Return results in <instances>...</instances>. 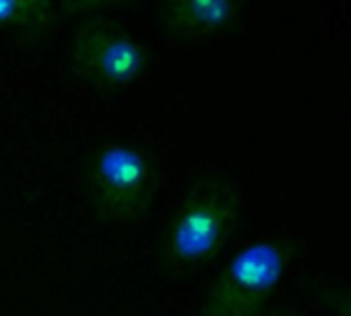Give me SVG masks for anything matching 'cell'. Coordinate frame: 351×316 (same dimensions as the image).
I'll return each instance as SVG.
<instances>
[{"mask_svg": "<svg viewBox=\"0 0 351 316\" xmlns=\"http://www.w3.org/2000/svg\"><path fill=\"white\" fill-rule=\"evenodd\" d=\"M73 3L81 9H104L118 3V0H73Z\"/></svg>", "mask_w": 351, "mask_h": 316, "instance_id": "ba28073f", "label": "cell"}, {"mask_svg": "<svg viewBox=\"0 0 351 316\" xmlns=\"http://www.w3.org/2000/svg\"><path fill=\"white\" fill-rule=\"evenodd\" d=\"M322 300H326L337 316H351V287L330 283L322 289Z\"/></svg>", "mask_w": 351, "mask_h": 316, "instance_id": "52a82bcc", "label": "cell"}, {"mask_svg": "<svg viewBox=\"0 0 351 316\" xmlns=\"http://www.w3.org/2000/svg\"><path fill=\"white\" fill-rule=\"evenodd\" d=\"M87 189L104 219L126 223L141 217L153 203L157 170L145 149L130 143H108L89 157Z\"/></svg>", "mask_w": 351, "mask_h": 316, "instance_id": "7a4b0ae2", "label": "cell"}, {"mask_svg": "<svg viewBox=\"0 0 351 316\" xmlns=\"http://www.w3.org/2000/svg\"><path fill=\"white\" fill-rule=\"evenodd\" d=\"M289 250L263 238L244 246L217 275L203 304V316H258L283 279Z\"/></svg>", "mask_w": 351, "mask_h": 316, "instance_id": "3957f363", "label": "cell"}, {"mask_svg": "<svg viewBox=\"0 0 351 316\" xmlns=\"http://www.w3.org/2000/svg\"><path fill=\"white\" fill-rule=\"evenodd\" d=\"M75 73L97 89H118L141 79L147 54L141 42L108 21L79 27L71 44Z\"/></svg>", "mask_w": 351, "mask_h": 316, "instance_id": "277c9868", "label": "cell"}, {"mask_svg": "<svg viewBox=\"0 0 351 316\" xmlns=\"http://www.w3.org/2000/svg\"><path fill=\"white\" fill-rule=\"evenodd\" d=\"M238 13V0H163L159 19L169 34L205 38L226 29Z\"/></svg>", "mask_w": 351, "mask_h": 316, "instance_id": "5b68a950", "label": "cell"}, {"mask_svg": "<svg viewBox=\"0 0 351 316\" xmlns=\"http://www.w3.org/2000/svg\"><path fill=\"white\" fill-rule=\"evenodd\" d=\"M238 213L240 195L232 182L221 178L197 182L169 221L165 250L171 263L184 269L209 263L234 234Z\"/></svg>", "mask_w": 351, "mask_h": 316, "instance_id": "6da1fadb", "label": "cell"}, {"mask_svg": "<svg viewBox=\"0 0 351 316\" xmlns=\"http://www.w3.org/2000/svg\"><path fill=\"white\" fill-rule=\"evenodd\" d=\"M269 316H289V314H285V312H275V314H269Z\"/></svg>", "mask_w": 351, "mask_h": 316, "instance_id": "9c48e42d", "label": "cell"}, {"mask_svg": "<svg viewBox=\"0 0 351 316\" xmlns=\"http://www.w3.org/2000/svg\"><path fill=\"white\" fill-rule=\"evenodd\" d=\"M54 17V0H0V29L46 32Z\"/></svg>", "mask_w": 351, "mask_h": 316, "instance_id": "8992f818", "label": "cell"}]
</instances>
